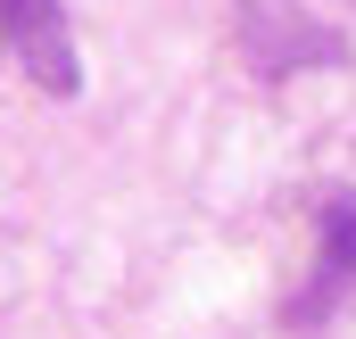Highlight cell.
Listing matches in <instances>:
<instances>
[{"mask_svg":"<svg viewBox=\"0 0 356 339\" xmlns=\"http://www.w3.org/2000/svg\"><path fill=\"white\" fill-rule=\"evenodd\" d=\"M0 33L25 58V75L50 99H75L83 67H75V33H67V0H0Z\"/></svg>","mask_w":356,"mask_h":339,"instance_id":"1","label":"cell"},{"mask_svg":"<svg viewBox=\"0 0 356 339\" xmlns=\"http://www.w3.org/2000/svg\"><path fill=\"white\" fill-rule=\"evenodd\" d=\"M340 290H356V190L323 199V256H315V281L290 298V323H315L340 306Z\"/></svg>","mask_w":356,"mask_h":339,"instance_id":"2","label":"cell"}]
</instances>
